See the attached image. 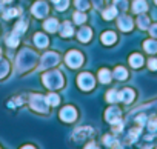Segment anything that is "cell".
Returning <instances> with one entry per match:
<instances>
[{
  "label": "cell",
  "mask_w": 157,
  "mask_h": 149,
  "mask_svg": "<svg viewBox=\"0 0 157 149\" xmlns=\"http://www.w3.org/2000/svg\"><path fill=\"white\" fill-rule=\"evenodd\" d=\"M137 25H139V28H142V29H146V28H148V25H149V20H148V17H145V16H140V17H139V20H137Z\"/></svg>",
  "instance_id": "cell-26"
},
{
  "label": "cell",
  "mask_w": 157,
  "mask_h": 149,
  "mask_svg": "<svg viewBox=\"0 0 157 149\" xmlns=\"http://www.w3.org/2000/svg\"><path fill=\"white\" fill-rule=\"evenodd\" d=\"M114 6L117 9H126V0H114Z\"/></svg>",
  "instance_id": "cell-31"
},
{
  "label": "cell",
  "mask_w": 157,
  "mask_h": 149,
  "mask_svg": "<svg viewBox=\"0 0 157 149\" xmlns=\"http://www.w3.org/2000/svg\"><path fill=\"white\" fill-rule=\"evenodd\" d=\"M8 69H10L8 61H6V60H3V58H0V79L6 76V74H8Z\"/></svg>",
  "instance_id": "cell-21"
},
{
  "label": "cell",
  "mask_w": 157,
  "mask_h": 149,
  "mask_svg": "<svg viewBox=\"0 0 157 149\" xmlns=\"http://www.w3.org/2000/svg\"><path fill=\"white\" fill-rule=\"evenodd\" d=\"M114 76H116L117 80H125V79L128 77V72H126L125 68L119 66V68H116V71H114Z\"/></svg>",
  "instance_id": "cell-18"
},
{
  "label": "cell",
  "mask_w": 157,
  "mask_h": 149,
  "mask_svg": "<svg viewBox=\"0 0 157 149\" xmlns=\"http://www.w3.org/2000/svg\"><path fill=\"white\" fill-rule=\"evenodd\" d=\"M77 82H78V86H80L83 91H90V89L94 88V79H93L91 74H88V72L80 74Z\"/></svg>",
  "instance_id": "cell-3"
},
{
  "label": "cell",
  "mask_w": 157,
  "mask_h": 149,
  "mask_svg": "<svg viewBox=\"0 0 157 149\" xmlns=\"http://www.w3.org/2000/svg\"><path fill=\"white\" fill-rule=\"evenodd\" d=\"M0 52H2V51H0Z\"/></svg>",
  "instance_id": "cell-40"
},
{
  "label": "cell",
  "mask_w": 157,
  "mask_h": 149,
  "mask_svg": "<svg viewBox=\"0 0 157 149\" xmlns=\"http://www.w3.org/2000/svg\"><path fill=\"white\" fill-rule=\"evenodd\" d=\"M154 2H155V3H157V0H154Z\"/></svg>",
  "instance_id": "cell-39"
},
{
  "label": "cell",
  "mask_w": 157,
  "mask_h": 149,
  "mask_svg": "<svg viewBox=\"0 0 157 149\" xmlns=\"http://www.w3.org/2000/svg\"><path fill=\"white\" fill-rule=\"evenodd\" d=\"M105 117H106V120L109 123H120V111L117 108H109L106 111Z\"/></svg>",
  "instance_id": "cell-8"
},
{
  "label": "cell",
  "mask_w": 157,
  "mask_h": 149,
  "mask_svg": "<svg viewBox=\"0 0 157 149\" xmlns=\"http://www.w3.org/2000/svg\"><path fill=\"white\" fill-rule=\"evenodd\" d=\"M66 63L69 68H78L83 63V55L78 51H69L66 54Z\"/></svg>",
  "instance_id": "cell-2"
},
{
  "label": "cell",
  "mask_w": 157,
  "mask_h": 149,
  "mask_svg": "<svg viewBox=\"0 0 157 149\" xmlns=\"http://www.w3.org/2000/svg\"><path fill=\"white\" fill-rule=\"evenodd\" d=\"M129 63H131L132 68H140V66L143 65V58H142L140 54H132V55L129 57Z\"/></svg>",
  "instance_id": "cell-14"
},
{
  "label": "cell",
  "mask_w": 157,
  "mask_h": 149,
  "mask_svg": "<svg viewBox=\"0 0 157 149\" xmlns=\"http://www.w3.org/2000/svg\"><path fill=\"white\" fill-rule=\"evenodd\" d=\"M25 29H26V23L22 20V22H19V23L16 25V28H14V32H16V34H20V32H23Z\"/></svg>",
  "instance_id": "cell-29"
},
{
  "label": "cell",
  "mask_w": 157,
  "mask_h": 149,
  "mask_svg": "<svg viewBox=\"0 0 157 149\" xmlns=\"http://www.w3.org/2000/svg\"><path fill=\"white\" fill-rule=\"evenodd\" d=\"M57 28H59V23H57L56 19H49V20L45 22V29H46V31H49V32H56Z\"/></svg>",
  "instance_id": "cell-16"
},
{
  "label": "cell",
  "mask_w": 157,
  "mask_h": 149,
  "mask_svg": "<svg viewBox=\"0 0 157 149\" xmlns=\"http://www.w3.org/2000/svg\"><path fill=\"white\" fill-rule=\"evenodd\" d=\"M149 131L151 132H157V118L152 120V121H149Z\"/></svg>",
  "instance_id": "cell-35"
},
{
  "label": "cell",
  "mask_w": 157,
  "mask_h": 149,
  "mask_svg": "<svg viewBox=\"0 0 157 149\" xmlns=\"http://www.w3.org/2000/svg\"><path fill=\"white\" fill-rule=\"evenodd\" d=\"M46 100L42 97V95H34L33 99H31V106H33V109H36V111H39V112H46L48 109H46Z\"/></svg>",
  "instance_id": "cell-5"
},
{
  "label": "cell",
  "mask_w": 157,
  "mask_h": 149,
  "mask_svg": "<svg viewBox=\"0 0 157 149\" xmlns=\"http://www.w3.org/2000/svg\"><path fill=\"white\" fill-rule=\"evenodd\" d=\"M119 95V100H122L123 103H131L132 100H134V92H132V89H123L122 92H119L117 94Z\"/></svg>",
  "instance_id": "cell-9"
},
{
  "label": "cell",
  "mask_w": 157,
  "mask_h": 149,
  "mask_svg": "<svg viewBox=\"0 0 157 149\" xmlns=\"http://www.w3.org/2000/svg\"><path fill=\"white\" fill-rule=\"evenodd\" d=\"M149 32H151V35H152V37H157V23L151 26V29H149Z\"/></svg>",
  "instance_id": "cell-37"
},
{
  "label": "cell",
  "mask_w": 157,
  "mask_h": 149,
  "mask_svg": "<svg viewBox=\"0 0 157 149\" xmlns=\"http://www.w3.org/2000/svg\"><path fill=\"white\" fill-rule=\"evenodd\" d=\"M117 16V8L116 6H113V8H108L105 13H103V17L106 19V20H111V19H114Z\"/></svg>",
  "instance_id": "cell-23"
},
{
  "label": "cell",
  "mask_w": 157,
  "mask_h": 149,
  "mask_svg": "<svg viewBox=\"0 0 157 149\" xmlns=\"http://www.w3.org/2000/svg\"><path fill=\"white\" fill-rule=\"evenodd\" d=\"M19 14V9H8L6 13H5V19H10V17H14V16H17Z\"/></svg>",
  "instance_id": "cell-34"
},
{
  "label": "cell",
  "mask_w": 157,
  "mask_h": 149,
  "mask_svg": "<svg viewBox=\"0 0 157 149\" xmlns=\"http://www.w3.org/2000/svg\"><path fill=\"white\" fill-rule=\"evenodd\" d=\"M119 28H120L122 31H131V29H132V20H131L129 17H126V16L120 17V20H119Z\"/></svg>",
  "instance_id": "cell-10"
},
{
  "label": "cell",
  "mask_w": 157,
  "mask_h": 149,
  "mask_svg": "<svg viewBox=\"0 0 157 149\" xmlns=\"http://www.w3.org/2000/svg\"><path fill=\"white\" fill-rule=\"evenodd\" d=\"M99 80H100L102 83H108V82L111 80V72H109L108 69L99 71Z\"/></svg>",
  "instance_id": "cell-19"
},
{
  "label": "cell",
  "mask_w": 157,
  "mask_h": 149,
  "mask_svg": "<svg viewBox=\"0 0 157 149\" xmlns=\"http://www.w3.org/2000/svg\"><path fill=\"white\" fill-rule=\"evenodd\" d=\"M143 46H145V51L149 52V54L157 52V42H154V40H146L143 43Z\"/></svg>",
  "instance_id": "cell-17"
},
{
  "label": "cell",
  "mask_w": 157,
  "mask_h": 149,
  "mask_svg": "<svg viewBox=\"0 0 157 149\" xmlns=\"http://www.w3.org/2000/svg\"><path fill=\"white\" fill-rule=\"evenodd\" d=\"M60 32H62V35L63 37H69L71 34H72V28H71V23H63L62 25V28H60Z\"/></svg>",
  "instance_id": "cell-22"
},
{
  "label": "cell",
  "mask_w": 157,
  "mask_h": 149,
  "mask_svg": "<svg viewBox=\"0 0 157 149\" xmlns=\"http://www.w3.org/2000/svg\"><path fill=\"white\" fill-rule=\"evenodd\" d=\"M75 109L74 108H71V106H68V108H63L62 111H60V118L63 120V121H72L74 118H75Z\"/></svg>",
  "instance_id": "cell-7"
},
{
  "label": "cell",
  "mask_w": 157,
  "mask_h": 149,
  "mask_svg": "<svg viewBox=\"0 0 157 149\" xmlns=\"http://www.w3.org/2000/svg\"><path fill=\"white\" fill-rule=\"evenodd\" d=\"M56 8L59 9V11H63V9H66V6H68V3H69V0H56Z\"/></svg>",
  "instance_id": "cell-27"
},
{
  "label": "cell",
  "mask_w": 157,
  "mask_h": 149,
  "mask_svg": "<svg viewBox=\"0 0 157 149\" xmlns=\"http://www.w3.org/2000/svg\"><path fill=\"white\" fill-rule=\"evenodd\" d=\"M57 63H59V54H56V52H48V54H45L43 58H42L40 69H45V68H48V66H54V65H57Z\"/></svg>",
  "instance_id": "cell-4"
},
{
  "label": "cell",
  "mask_w": 157,
  "mask_h": 149,
  "mask_svg": "<svg viewBox=\"0 0 157 149\" xmlns=\"http://www.w3.org/2000/svg\"><path fill=\"white\" fill-rule=\"evenodd\" d=\"M106 100H108V102H116V100H119V95H117V92H116V91H109V92H108V97H106Z\"/></svg>",
  "instance_id": "cell-32"
},
{
  "label": "cell",
  "mask_w": 157,
  "mask_h": 149,
  "mask_svg": "<svg viewBox=\"0 0 157 149\" xmlns=\"http://www.w3.org/2000/svg\"><path fill=\"white\" fill-rule=\"evenodd\" d=\"M148 9V5L145 0H134V3H132V11L140 14V13H145Z\"/></svg>",
  "instance_id": "cell-11"
},
{
  "label": "cell",
  "mask_w": 157,
  "mask_h": 149,
  "mask_svg": "<svg viewBox=\"0 0 157 149\" xmlns=\"http://www.w3.org/2000/svg\"><path fill=\"white\" fill-rule=\"evenodd\" d=\"M86 20V16L85 14H82V13H75L74 14V22L75 23H83Z\"/></svg>",
  "instance_id": "cell-30"
},
{
  "label": "cell",
  "mask_w": 157,
  "mask_h": 149,
  "mask_svg": "<svg viewBox=\"0 0 157 149\" xmlns=\"http://www.w3.org/2000/svg\"><path fill=\"white\" fill-rule=\"evenodd\" d=\"M91 39V29L90 28H82L80 31H78V40L86 43L88 40Z\"/></svg>",
  "instance_id": "cell-12"
},
{
  "label": "cell",
  "mask_w": 157,
  "mask_h": 149,
  "mask_svg": "<svg viewBox=\"0 0 157 149\" xmlns=\"http://www.w3.org/2000/svg\"><path fill=\"white\" fill-rule=\"evenodd\" d=\"M45 100H46V103H48L49 106H56V105H59V102H60V100H59V95H56V94H49Z\"/></svg>",
  "instance_id": "cell-24"
},
{
  "label": "cell",
  "mask_w": 157,
  "mask_h": 149,
  "mask_svg": "<svg viewBox=\"0 0 157 149\" xmlns=\"http://www.w3.org/2000/svg\"><path fill=\"white\" fill-rule=\"evenodd\" d=\"M46 13H48V6H46V2H43V0H39L33 6V14L37 17H43V16H46Z\"/></svg>",
  "instance_id": "cell-6"
},
{
  "label": "cell",
  "mask_w": 157,
  "mask_h": 149,
  "mask_svg": "<svg viewBox=\"0 0 157 149\" xmlns=\"http://www.w3.org/2000/svg\"><path fill=\"white\" fill-rule=\"evenodd\" d=\"M116 40H117V37H116V34L111 32V31H108V32H105V34L102 35V42H103L105 45H113Z\"/></svg>",
  "instance_id": "cell-15"
},
{
  "label": "cell",
  "mask_w": 157,
  "mask_h": 149,
  "mask_svg": "<svg viewBox=\"0 0 157 149\" xmlns=\"http://www.w3.org/2000/svg\"><path fill=\"white\" fill-rule=\"evenodd\" d=\"M75 5H77V9L85 11L88 8V0H75Z\"/></svg>",
  "instance_id": "cell-28"
},
{
  "label": "cell",
  "mask_w": 157,
  "mask_h": 149,
  "mask_svg": "<svg viewBox=\"0 0 157 149\" xmlns=\"http://www.w3.org/2000/svg\"><path fill=\"white\" fill-rule=\"evenodd\" d=\"M17 35H19V34H16V32H14L11 37H8V39H6V43H8V46L14 48V46H17V45H19V37H17Z\"/></svg>",
  "instance_id": "cell-25"
},
{
  "label": "cell",
  "mask_w": 157,
  "mask_h": 149,
  "mask_svg": "<svg viewBox=\"0 0 157 149\" xmlns=\"http://www.w3.org/2000/svg\"><path fill=\"white\" fill-rule=\"evenodd\" d=\"M90 134H91V128H80V129H77V131H75L74 138L80 140V138H83L85 135H90Z\"/></svg>",
  "instance_id": "cell-20"
},
{
  "label": "cell",
  "mask_w": 157,
  "mask_h": 149,
  "mask_svg": "<svg viewBox=\"0 0 157 149\" xmlns=\"http://www.w3.org/2000/svg\"><path fill=\"white\" fill-rule=\"evenodd\" d=\"M43 82L48 88L51 89H57V88H62L63 85V77L59 71H49L43 76Z\"/></svg>",
  "instance_id": "cell-1"
},
{
  "label": "cell",
  "mask_w": 157,
  "mask_h": 149,
  "mask_svg": "<svg viewBox=\"0 0 157 149\" xmlns=\"http://www.w3.org/2000/svg\"><path fill=\"white\" fill-rule=\"evenodd\" d=\"M145 120H146V117H145V115H140V117L137 118V121H139V125H145Z\"/></svg>",
  "instance_id": "cell-38"
},
{
  "label": "cell",
  "mask_w": 157,
  "mask_h": 149,
  "mask_svg": "<svg viewBox=\"0 0 157 149\" xmlns=\"http://www.w3.org/2000/svg\"><path fill=\"white\" fill-rule=\"evenodd\" d=\"M34 42H36V45L39 48H45L48 45V37L45 34H36L34 35Z\"/></svg>",
  "instance_id": "cell-13"
},
{
  "label": "cell",
  "mask_w": 157,
  "mask_h": 149,
  "mask_svg": "<svg viewBox=\"0 0 157 149\" xmlns=\"http://www.w3.org/2000/svg\"><path fill=\"white\" fill-rule=\"evenodd\" d=\"M105 143L108 144V146H117L119 143H117V140L116 138H113V137H109V135H106L105 137Z\"/></svg>",
  "instance_id": "cell-33"
},
{
  "label": "cell",
  "mask_w": 157,
  "mask_h": 149,
  "mask_svg": "<svg viewBox=\"0 0 157 149\" xmlns=\"http://www.w3.org/2000/svg\"><path fill=\"white\" fill-rule=\"evenodd\" d=\"M148 66H149L151 69L155 71V69H157V58H151V60L148 61Z\"/></svg>",
  "instance_id": "cell-36"
}]
</instances>
